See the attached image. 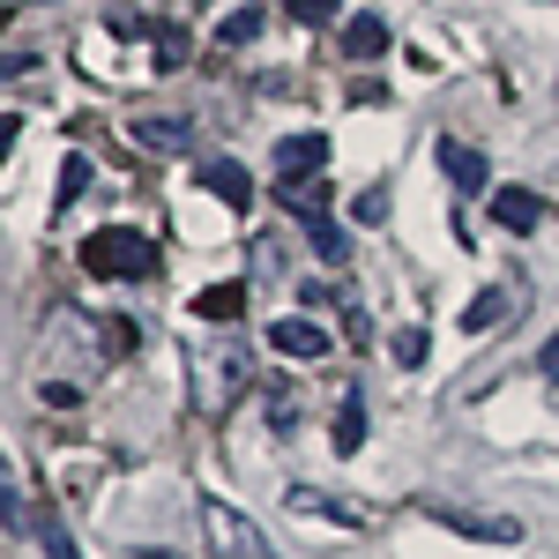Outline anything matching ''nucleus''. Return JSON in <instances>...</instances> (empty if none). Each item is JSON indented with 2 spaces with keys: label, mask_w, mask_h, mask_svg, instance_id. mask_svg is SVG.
<instances>
[{
  "label": "nucleus",
  "mask_w": 559,
  "mask_h": 559,
  "mask_svg": "<svg viewBox=\"0 0 559 559\" xmlns=\"http://www.w3.org/2000/svg\"><path fill=\"white\" fill-rule=\"evenodd\" d=\"M38 358H45V381H60V373H68V388L83 395V388L112 366V336L90 321L83 306H52V313H45V329H38Z\"/></svg>",
  "instance_id": "obj_1"
},
{
  "label": "nucleus",
  "mask_w": 559,
  "mask_h": 559,
  "mask_svg": "<svg viewBox=\"0 0 559 559\" xmlns=\"http://www.w3.org/2000/svg\"><path fill=\"white\" fill-rule=\"evenodd\" d=\"M187 373H194V411H202V418H231V403L254 388V366L231 344H202L187 358Z\"/></svg>",
  "instance_id": "obj_2"
},
{
  "label": "nucleus",
  "mask_w": 559,
  "mask_h": 559,
  "mask_svg": "<svg viewBox=\"0 0 559 559\" xmlns=\"http://www.w3.org/2000/svg\"><path fill=\"white\" fill-rule=\"evenodd\" d=\"M83 269H90V276H105V284L150 276V269H157V239L134 231V224H105V231H90V239H83Z\"/></svg>",
  "instance_id": "obj_3"
},
{
  "label": "nucleus",
  "mask_w": 559,
  "mask_h": 559,
  "mask_svg": "<svg viewBox=\"0 0 559 559\" xmlns=\"http://www.w3.org/2000/svg\"><path fill=\"white\" fill-rule=\"evenodd\" d=\"M202 537H210V559H269L261 530L224 500H202Z\"/></svg>",
  "instance_id": "obj_4"
},
{
  "label": "nucleus",
  "mask_w": 559,
  "mask_h": 559,
  "mask_svg": "<svg viewBox=\"0 0 559 559\" xmlns=\"http://www.w3.org/2000/svg\"><path fill=\"white\" fill-rule=\"evenodd\" d=\"M269 350H284V358H299V366H321L336 344H329V329H321V321L284 313V321H269Z\"/></svg>",
  "instance_id": "obj_5"
},
{
  "label": "nucleus",
  "mask_w": 559,
  "mask_h": 559,
  "mask_svg": "<svg viewBox=\"0 0 559 559\" xmlns=\"http://www.w3.org/2000/svg\"><path fill=\"white\" fill-rule=\"evenodd\" d=\"M432 165L448 173V187H455V194H485V179H492V165L477 157L471 142H455V134H440V142H432Z\"/></svg>",
  "instance_id": "obj_6"
},
{
  "label": "nucleus",
  "mask_w": 559,
  "mask_h": 559,
  "mask_svg": "<svg viewBox=\"0 0 559 559\" xmlns=\"http://www.w3.org/2000/svg\"><path fill=\"white\" fill-rule=\"evenodd\" d=\"M292 500V515H321V522H344V530H373V508H358V500H336V492H313V485H292L284 492Z\"/></svg>",
  "instance_id": "obj_7"
},
{
  "label": "nucleus",
  "mask_w": 559,
  "mask_h": 559,
  "mask_svg": "<svg viewBox=\"0 0 559 559\" xmlns=\"http://www.w3.org/2000/svg\"><path fill=\"white\" fill-rule=\"evenodd\" d=\"M128 134L150 150V157H179V150L194 142V120H179V112H134Z\"/></svg>",
  "instance_id": "obj_8"
},
{
  "label": "nucleus",
  "mask_w": 559,
  "mask_h": 559,
  "mask_svg": "<svg viewBox=\"0 0 559 559\" xmlns=\"http://www.w3.org/2000/svg\"><path fill=\"white\" fill-rule=\"evenodd\" d=\"M515 313H522V299L508 284H492V292H477V299L463 306V329H471V336H492V329H508Z\"/></svg>",
  "instance_id": "obj_9"
},
{
  "label": "nucleus",
  "mask_w": 559,
  "mask_h": 559,
  "mask_svg": "<svg viewBox=\"0 0 559 559\" xmlns=\"http://www.w3.org/2000/svg\"><path fill=\"white\" fill-rule=\"evenodd\" d=\"M492 224H500V231H537V224H545V202H537L530 187H492Z\"/></svg>",
  "instance_id": "obj_10"
},
{
  "label": "nucleus",
  "mask_w": 559,
  "mask_h": 559,
  "mask_svg": "<svg viewBox=\"0 0 559 559\" xmlns=\"http://www.w3.org/2000/svg\"><path fill=\"white\" fill-rule=\"evenodd\" d=\"M329 165V134H284L276 142V173L299 179V173H321Z\"/></svg>",
  "instance_id": "obj_11"
},
{
  "label": "nucleus",
  "mask_w": 559,
  "mask_h": 559,
  "mask_svg": "<svg viewBox=\"0 0 559 559\" xmlns=\"http://www.w3.org/2000/svg\"><path fill=\"white\" fill-rule=\"evenodd\" d=\"M276 202L292 216H321L329 210V179H276Z\"/></svg>",
  "instance_id": "obj_12"
},
{
  "label": "nucleus",
  "mask_w": 559,
  "mask_h": 559,
  "mask_svg": "<svg viewBox=\"0 0 559 559\" xmlns=\"http://www.w3.org/2000/svg\"><path fill=\"white\" fill-rule=\"evenodd\" d=\"M336 455H358V440H366V395L358 388H344V411H336Z\"/></svg>",
  "instance_id": "obj_13"
},
{
  "label": "nucleus",
  "mask_w": 559,
  "mask_h": 559,
  "mask_svg": "<svg viewBox=\"0 0 559 559\" xmlns=\"http://www.w3.org/2000/svg\"><path fill=\"white\" fill-rule=\"evenodd\" d=\"M0 522H8V530H38V522H31V500H23V485H15L8 448H0Z\"/></svg>",
  "instance_id": "obj_14"
},
{
  "label": "nucleus",
  "mask_w": 559,
  "mask_h": 559,
  "mask_svg": "<svg viewBox=\"0 0 559 559\" xmlns=\"http://www.w3.org/2000/svg\"><path fill=\"white\" fill-rule=\"evenodd\" d=\"M344 52H350V60L388 52V23H381V15H350V23H344Z\"/></svg>",
  "instance_id": "obj_15"
},
{
  "label": "nucleus",
  "mask_w": 559,
  "mask_h": 559,
  "mask_svg": "<svg viewBox=\"0 0 559 559\" xmlns=\"http://www.w3.org/2000/svg\"><path fill=\"white\" fill-rule=\"evenodd\" d=\"M194 313H202V321H239V313H247V284H210V292L194 299Z\"/></svg>",
  "instance_id": "obj_16"
},
{
  "label": "nucleus",
  "mask_w": 559,
  "mask_h": 559,
  "mask_svg": "<svg viewBox=\"0 0 559 559\" xmlns=\"http://www.w3.org/2000/svg\"><path fill=\"white\" fill-rule=\"evenodd\" d=\"M306 247L329 261V269H344V261H350V239L336 231V224H329V216H306Z\"/></svg>",
  "instance_id": "obj_17"
},
{
  "label": "nucleus",
  "mask_w": 559,
  "mask_h": 559,
  "mask_svg": "<svg viewBox=\"0 0 559 559\" xmlns=\"http://www.w3.org/2000/svg\"><path fill=\"white\" fill-rule=\"evenodd\" d=\"M210 194H224V202H231V210H247V202H254V179L239 173V165H210Z\"/></svg>",
  "instance_id": "obj_18"
},
{
  "label": "nucleus",
  "mask_w": 559,
  "mask_h": 559,
  "mask_svg": "<svg viewBox=\"0 0 559 559\" xmlns=\"http://www.w3.org/2000/svg\"><path fill=\"white\" fill-rule=\"evenodd\" d=\"M261 23H269L261 8H239V15H224V31H216V38H224V45H254V38H261Z\"/></svg>",
  "instance_id": "obj_19"
},
{
  "label": "nucleus",
  "mask_w": 559,
  "mask_h": 559,
  "mask_svg": "<svg viewBox=\"0 0 559 559\" xmlns=\"http://www.w3.org/2000/svg\"><path fill=\"white\" fill-rule=\"evenodd\" d=\"M292 15H299L306 31H329V23L344 15V0H292Z\"/></svg>",
  "instance_id": "obj_20"
},
{
  "label": "nucleus",
  "mask_w": 559,
  "mask_h": 559,
  "mask_svg": "<svg viewBox=\"0 0 559 559\" xmlns=\"http://www.w3.org/2000/svg\"><path fill=\"white\" fill-rule=\"evenodd\" d=\"M388 350H395V366H426V329H395Z\"/></svg>",
  "instance_id": "obj_21"
},
{
  "label": "nucleus",
  "mask_w": 559,
  "mask_h": 559,
  "mask_svg": "<svg viewBox=\"0 0 559 559\" xmlns=\"http://www.w3.org/2000/svg\"><path fill=\"white\" fill-rule=\"evenodd\" d=\"M83 187H90V157H68V165H60V210H68Z\"/></svg>",
  "instance_id": "obj_22"
},
{
  "label": "nucleus",
  "mask_w": 559,
  "mask_h": 559,
  "mask_svg": "<svg viewBox=\"0 0 559 559\" xmlns=\"http://www.w3.org/2000/svg\"><path fill=\"white\" fill-rule=\"evenodd\" d=\"M269 426L292 432V395H284V388H269Z\"/></svg>",
  "instance_id": "obj_23"
},
{
  "label": "nucleus",
  "mask_w": 559,
  "mask_h": 559,
  "mask_svg": "<svg viewBox=\"0 0 559 559\" xmlns=\"http://www.w3.org/2000/svg\"><path fill=\"white\" fill-rule=\"evenodd\" d=\"M38 537H45V552H52V559H83V552H75V537H68V530H38Z\"/></svg>",
  "instance_id": "obj_24"
},
{
  "label": "nucleus",
  "mask_w": 559,
  "mask_h": 559,
  "mask_svg": "<svg viewBox=\"0 0 559 559\" xmlns=\"http://www.w3.org/2000/svg\"><path fill=\"white\" fill-rule=\"evenodd\" d=\"M358 216H366V224H381V216H388V194H381V187H373V194H358Z\"/></svg>",
  "instance_id": "obj_25"
},
{
  "label": "nucleus",
  "mask_w": 559,
  "mask_h": 559,
  "mask_svg": "<svg viewBox=\"0 0 559 559\" xmlns=\"http://www.w3.org/2000/svg\"><path fill=\"white\" fill-rule=\"evenodd\" d=\"M537 366H545V381H559V329H552V344H545V358H537Z\"/></svg>",
  "instance_id": "obj_26"
},
{
  "label": "nucleus",
  "mask_w": 559,
  "mask_h": 559,
  "mask_svg": "<svg viewBox=\"0 0 559 559\" xmlns=\"http://www.w3.org/2000/svg\"><path fill=\"white\" fill-rule=\"evenodd\" d=\"M8 150H15V120H0V157H8Z\"/></svg>",
  "instance_id": "obj_27"
},
{
  "label": "nucleus",
  "mask_w": 559,
  "mask_h": 559,
  "mask_svg": "<svg viewBox=\"0 0 559 559\" xmlns=\"http://www.w3.org/2000/svg\"><path fill=\"white\" fill-rule=\"evenodd\" d=\"M552 8H559V0H552Z\"/></svg>",
  "instance_id": "obj_28"
},
{
  "label": "nucleus",
  "mask_w": 559,
  "mask_h": 559,
  "mask_svg": "<svg viewBox=\"0 0 559 559\" xmlns=\"http://www.w3.org/2000/svg\"><path fill=\"white\" fill-rule=\"evenodd\" d=\"M552 90H559V83H552Z\"/></svg>",
  "instance_id": "obj_29"
}]
</instances>
